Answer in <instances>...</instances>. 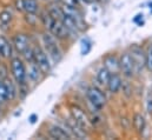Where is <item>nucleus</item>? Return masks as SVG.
Returning a JSON list of instances; mask_svg holds the SVG:
<instances>
[{"instance_id": "1", "label": "nucleus", "mask_w": 152, "mask_h": 140, "mask_svg": "<svg viewBox=\"0 0 152 140\" xmlns=\"http://www.w3.org/2000/svg\"><path fill=\"white\" fill-rule=\"evenodd\" d=\"M42 42H44L45 51L48 54V57L54 63H59L63 58V53H61V50L57 42V38L51 32H45L42 34Z\"/></svg>"}, {"instance_id": "2", "label": "nucleus", "mask_w": 152, "mask_h": 140, "mask_svg": "<svg viewBox=\"0 0 152 140\" xmlns=\"http://www.w3.org/2000/svg\"><path fill=\"white\" fill-rule=\"evenodd\" d=\"M70 113H71V118L87 133L93 130V124L91 121V118L88 117V114L85 112L84 108L73 104L70 107Z\"/></svg>"}, {"instance_id": "3", "label": "nucleus", "mask_w": 152, "mask_h": 140, "mask_svg": "<svg viewBox=\"0 0 152 140\" xmlns=\"http://www.w3.org/2000/svg\"><path fill=\"white\" fill-rule=\"evenodd\" d=\"M86 98L88 103L93 106L96 109H102L106 105V97L104 93L96 86H90L86 88Z\"/></svg>"}, {"instance_id": "4", "label": "nucleus", "mask_w": 152, "mask_h": 140, "mask_svg": "<svg viewBox=\"0 0 152 140\" xmlns=\"http://www.w3.org/2000/svg\"><path fill=\"white\" fill-rule=\"evenodd\" d=\"M10 67H11V73L18 85L26 82V67L24 61L19 57H14L11 59Z\"/></svg>"}, {"instance_id": "5", "label": "nucleus", "mask_w": 152, "mask_h": 140, "mask_svg": "<svg viewBox=\"0 0 152 140\" xmlns=\"http://www.w3.org/2000/svg\"><path fill=\"white\" fill-rule=\"evenodd\" d=\"M34 63L37 64V66L42 74H48L51 72L52 64H51L50 57L46 53V51H44L41 47L34 48Z\"/></svg>"}, {"instance_id": "6", "label": "nucleus", "mask_w": 152, "mask_h": 140, "mask_svg": "<svg viewBox=\"0 0 152 140\" xmlns=\"http://www.w3.org/2000/svg\"><path fill=\"white\" fill-rule=\"evenodd\" d=\"M119 70L123 73V75L126 78H132L136 74L134 65H133L130 52H124L119 57Z\"/></svg>"}, {"instance_id": "7", "label": "nucleus", "mask_w": 152, "mask_h": 140, "mask_svg": "<svg viewBox=\"0 0 152 140\" xmlns=\"http://www.w3.org/2000/svg\"><path fill=\"white\" fill-rule=\"evenodd\" d=\"M130 54L132 57L134 71H136L137 74H139L143 71V69L145 67V52L143 51V48L140 46L133 45V46H131Z\"/></svg>"}, {"instance_id": "8", "label": "nucleus", "mask_w": 152, "mask_h": 140, "mask_svg": "<svg viewBox=\"0 0 152 140\" xmlns=\"http://www.w3.org/2000/svg\"><path fill=\"white\" fill-rule=\"evenodd\" d=\"M48 32H51L52 34L54 35L57 39H59V40H66V39H69L71 36V33L69 32V30L66 28V26L59 19H56L52 28Z\"/></svg>"}, {"instance_id": "9", "label": "nucleus", "mask_w": 152, "mask_h": 140, "mask_svg": "<svg viewBox=\"0 0 152 140\" xmlns=\"http://www.w3.org/2000/svg\"><path fill=\"white\" fill-rule=\"evenodd\" d=\"M13 47L15 48L18 53L23 54L25 50L30 47V41H28L27 35L25 33H17L13 36Z\"/></svg>"}, {"instance_id": "10", "label": "nucleus", "mask_w": 152, "mask_h": 140, "mask_svg": "<svg viewBox=\"0 0 152 140\" xmlns=\"http://www.w3.org/2000/svg\"><path fill=\"white\" fill-rule=\"evenodd\" d=\"M48 134L51 138L59 140H69L72 139V136L70 134L69 131H66L64 127L58 126V125H52L48 130Z\"/></svg>"}, {"instance_id": "11", "label": "nucleus", "mask_w": 152, "mask_h": 140, "mask_svg": "<svg viewBox=\"0 0 152 140\" xmlns=\"http://www.w3.org/2000/svg\"><path fill=\"white\" fill-rule=\"evenodd\" d=\"M66 127L69 128L70 134H71L72 137H76L77 139H84V138L87 137V132H86L85 130H83L72 118L66 121Z\"/></svg>"}, {"instance_id": "12", "label": "nucleus", "mask_w": 152, "mask_h": 140, "mask_svg": "<svg viewBox=\"0 0 152 140\" xmlns=\"http://www.w3.org/2000/svg\"><path fill=\"white\" fill-rule=\"evenodd\" d=\"M121 86H123V79L119 75V73H111L110 80L106 84V87H107L109 92L112 93V94H115L120 91Z\"/></svg>"}, {"instance_id": "13", "label": "nucleus", "mask_w": 152, "mask_h": 140, "mask_svg": "<svg viewBox=\"0 0 152 140\" xmlns=\"http://www.w3.org/2000/svg\"><path fill=\"white\" fill-rule=\"evenodd\" d=\"M103 64L104 67H106L111 73H119V58L114 54H106L103 58Z\"/></svg>"}, {"instance_id": "14", "label": "nucleus", "mask_w": 152, "mask_h": 140, "mask_svg": "<svg viewBox=\"0 0 152 140\" xmlns=\"http://www.w3.org/2000/svg\"><path fill=\"white\" fill-rule=\"evenodd\" d=\"M132 125H133V128L134 131L138 133V134H142L146 127V120H145V117L142 114V113H134L133 114V118H132Z\"/></svg>"}, {"instance_id": "15", "label": "nucleus", "mask_w": 152, "mask_h": 140, "mask_svg": "<svg viewBox=\"0 0 152 140\" xmlns=\"http://www.w3.org/2000/svg\"><path fill=\"white\" fill-rule=\"evenodd\" d=\"M41 74L42 73L36 63H28V69L26 70V79L28 78L32 82H38L41 78Z\"/></svg>"}, {"instance_id": "16", "label": "nucleus", "mask_w": 152, "mask_h": 140, "mask_svg": "<svg viewBox=\"0 0 152 140\" xmlns=\"http://www.w3.org/2000/svg\"><path fill=\"white\" fill-rule=\"evenodd\" d=\"M13 52V45L2 35H0V53L2 58H11Z\"/></svg>"}, {"instance_id": "17", "label": "nucleus", "mask_w": 152, "mask_h": 140, "mask_svg": "<svg viewBox=\"0 0 152 140\" xmlns=\"http://www.w3.org/2000/svg\"><path fill=\"white\" fill-rule=\"evenodd\" d=\"M2 81L5 84V88H6V93H7V99L8 100H13L17 97V94H18V91H17V87H15L14 82L11 79H8V78H6Z\"/></svg>"}, {"instance_id": "18", "label": "nucleus", "mask_w": 152, "mask_h": 140, "mask_svg": "<svg viewBox=\"0 0 152 140\" xmlns=\"http://www.w3.org/2000/svg\"><path fill=\"white\" fill-rule=\"evenodd\" d=\"M110 77H111V72L107 70L106 67H104V66L98 71V73H97V80L102 85H104V86H106V84L109 82Z\"/></svg>"}, {"instance_id": "19", "label": "nucleus", "mask_w": 152, "mask_h": 140, "mask_svg": "<svg viewBox=\"0 0 152 140\" xmlns=\"http://www.w3.org/2000/svg\"><path fill=\"white\" fill-rule=\"evenodd\" d=\"M40 20H41L42 25L45 26V28H46L47 31H50V30L52 28V26H53V24H54V21H56V19H54L47 11L44 12V13L40 15Z\"/></svg>"}, {"instance_id": "20", "label": "nucleus", "mask_w": 152, "mask_h": 140, "mask_svg": "<svg viewBox=\"0 0 152 140\" xmlns=\"http://www.w3.org/2000/svg\"><path fill=\"white\" fill-rule=\"evenodd\" d=\"M39 4L37 0H24V11L26 13H37Z\"/></svg>"}, {"instance_id": "21", "label": "nucleus", "mask_w": 152, "mask_h": 140, "mask_svg": "<svg viewBox=\"0 0 152 140\" xmlns=\"http://www.w3.org/2000/svg\"><path fill=\"white\" fill-rule=\"evenodd\" d=\"M91 48H92L91 40L87 39V38L81 39V41H80V53H81V55H87L90 53Z\"/></svg>"}, {"instance_id": "22", "label": "nucleus", "mask_w": 152, "mask_h": 140, "mask_svg": "<svg viewBox=\"0 0 152 140\" xmlns=\"http://www.w3.org/2000/svg\"><path fill=\"white\" fill-rule=\"evenodd\" d=\"M145 67L148 69V71L152 72V44L145 52Z\"/></svg>"}, {"instance_id": "23", "label": "nucleus", "mask_w": 152, "mask_h": 140, "mask_svg": "<svg viewBox=\"0 0 152 140\" xmlns=\"http://www.w3.org/2000/svg\"><path fill=\"white\" fill-rule=\"evenodd\" d=\"M54 19H61V17H63V12H61V8L60 7H58V6H51L50 8H48V11H47Z\"/></svg>"}, {"instance_id": "24", "label": "nucleus", "mask_w": 152, "mask_h": 140, "mask_svg": "<svg viewBox=\"0 0 152 140\" xmlns=\"http://www.w3.org/2000/svg\"><path fill=\"white\" fill-rule=\"evenodd\" d=\"M12 17H13L12 13H11L10 11L5 9V11H2V12L0 13V23H1L2 25H7V24L11 23Z\"/></svg>"}, {"instance_id": "25", "label": "nucleus", "mask_w": 152, "mask_h": 140, "mask_svg": "<svg viewBox=\"0 0 152 140\" xmlns=\"http://www.w3.org/2000/svg\"><path fill=\"white\" fill-rule=\"evenodd\" d=\"M23 55L27 63H34V50L33 48H31V47L26 48L25 52L23 53Z\"/></svg>"}, {"instance_id": "26", "label": "nucleus", "mask_w": 152, "mask_h": 140, "mask_svg": "<svg viewBox=\"0 0 152 140\" xmlns=\"http://www.w3.org/2000/svg\"><path fill=\"white\" fill-rule=\"evenodd\" d=\"M7 93H6V88H5V84L2 80H0V104L7 101Z\"/></svg>"}, {"instance_id": "27", "label": "nucleus", "mask_w": 152, "mask_h": 140, "mask_svg": "<svg viewBox=\"0 0 152 140\" xmlns=\"http://www.w3.org/2000/svg\"><path fill=\"white\" fill-rule=\"evenodd\" d=\"M25 19H26V21H27L30 25H32V26H34V25L37 24V20H38V18L36 17V13H26Z\"/></svg>"}, {"instance_id": "28", "label": "nucleus", "mask_w": 152, "mask_h": 140, "mask_svg": "<svg viewBox=\"0 0 152 140\" xmlns=\"http://www.w3.org/2000/svg\"><path fill=\"white\" fill-rule=\"evenodd\" d=\"M63 4H66L69 6H72V7H76L79 8L80 7V1L79 0H61Z\"/></svg>"}, {"instance_id": "29", "label": "nucleus", "mask_w": 152, "mask_h": 140, "mask_svg": "<svg viewBox=\"0 0 152 140\" xmlns=\"http://www.w3.org/2000/svg\"><path fill=\"white\" fill-rule=\"evenodd\" d=\"M7 74H8V71L6 69V66L0 64V80H5L7 78Z\"/></svg>"}, {"instance_id": "30", "label": "nucleus", "mask_w": 152, "mask_h": 140, "mask_svg": "<svg viewBox=\"0 0 152 140\" xmlns=\"http://www.w3.org/2000/svg\"><path fill=\"white\" fill-rule=\"evenodd\" d=\"M14 5H15V8H17L19 12H25V11H24V0H15Z\"/></svg>"}, {"instance_id": "31", "label": "nucleus", "mask_w": 152, "mask_h": 140, "mask_svg": "<svg viewBox=\"0 0 152 140\" xmlns=\"http://www.w3.org/2000/svg\"><path fill=\"white\" fill-rule=\"evenodd\" d=\"M146 108H148V112H149L150 114H152V96L151 97H149V99H148Z\"/></svg>"}, {"instance_id": "32", "label": "nucleus", "mask_w": 152, "mask_h": 140, "mask_svg": "<svg viewBox=\"0 0 152 140\" xmlns=\"http://www.w3.org/2000/svg\"><path fill=\"white\" fill-rule=\"evenodd\" d=\"M143 17H144V15H143L142 13L137 14L136 18H133V23H134V24H139V20H143Z\"/></svg>"}, {"instance_id": "33", "label": "nucleus", "mask_w": 152, "mask_h": 140, "mask_svg": "<svg viewBox=\"0 0 152 140\" xmlns=\"http://www.w3.org/2000/svg\"><path fill=\"white\" fill-rule=\"evenodd\" d=\"M28 120H30V122H31V124H34V122L38 120V115H37V114H32V115L30 117V119H28Z\"/></svg>"}, {"instance_id": "34", "label": "nucleus", "mask_w": 152, "mask_h": 140, "mask_svg": "<svg viewBox=\"0 0 152 140\" xmlns=\"http://www.w3.org/2000/svg\"><path fill=\"white\" fill-rule=\"evenodd\" d=\"M80 2H83V4H86V5H88V4H92V2H94L93 0H79Z\"/></svg>"}, {"instance_id": "35", "label": "nucleus", "mask_w": 152, "mask_h": 140, "mask_svg": "<svg viewBox=\"0 0 152 140\" xmlns=\"http://www.w3.org/2000/svg\"><path fill=\"white\" fill-rule=\"evenodd\" d=\"M1 60H2V55H1V53H0V64H1Z\"/></svg>"}, {"instance_id": "36", "label": "nucleus", "mask_w": 152, "mask_h": 140, "mask_svg": "<svg viewBox=\"0 0 152 140\" xmlns=\"http://www.w3.org/2000/svg\"><path fill=\"white\" fill-rule=\"evenodd\" d=\"M93 1H98V2H103L104 0H93Z\"/></svg>"}, {"instance_id": "37", "label": "nucleus", "mask_w": 152, "mask_h": 140, "mask_svg": "<svg viewBox=\"0 0 152 140\" xmlns=\"http://www.w3.org/2000/svg\"><path fill=\"white\" fill-rule=\"evenodd\" d=\"M44 1H52V0H44Z\"/></svg>"}]
</instances>
